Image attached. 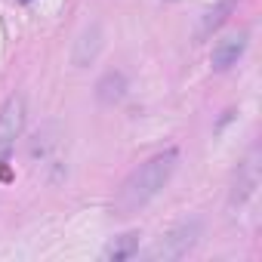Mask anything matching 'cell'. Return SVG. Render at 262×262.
Listing matches in <instances>:
<instances>
[{"instance_id": "obj_9", "label": "cell", "mask_w": 262, "mask_h": 262, "mask_svg": "<svg viewBox=\"0 0 262 262\" xmlns=\"http://www.w3.org/2000/svg\"><path fill=\"white\" fill-rule=\"evenodd\" d=\"M22 4H31V0H22Z\"/></svg>"}, {"instance_id": "obj_6", "label": "cell", "mask_w": 262, "mask_h": 262, "mask_svg": "<svg viewBox=\"0 0 262 262\" xmlns=\"http://www.w3.org/2000/svg\"><path fill=\"white\" fill-rule=\"evenodd\" d=\"M136 253H139V234L126 231V234L108 241V247L102 250V259L105 262H123V259H133Z\"/></svg>"}, {"instance_id": "obj_5", "label": "cell", "mask_w": 262, "mask_h": 262, "mask_svg": "<svg viewBox=\"0 0 262 262\" xmlns=\"http://www.w3.org/2000/svg\"><path fill=\"white\" fill-rule=\"evenodd\" d=\"M99 47H102V25L83 28V34H80L77 43H74V65H77V68H86V65L99 56Z\"/></svg>"}, {"instance_id": "obj_3", "label": "cell", "mask_w": 262, "mask_h": 262, "mask_svg": "<svg viewBox=\"0 0 262 262\" xmlns=\"http://www.w3.org/2000/svg\"><path fill=\"white\" fill-rule=\"evenodd\" d=\"M22 126H25V99L10 96L7 105L0 108V164L10 158L16 139L22 136Z\"/></svg>"}, {"instance_id": "obj_4", "label": "cell", "mask_w": 262, "mask_h": 262, "mask_svg": "<svg viewBox=\"0 0 262 262\" xmlns=\"http://www.w3.org/2000/svg\"><path fill=\"white\" fill-rule=\"evenodd\" d=\"M244 50H247V31L225 34L222 40H216V43H213L210 62H213V68H216V71H225V68H231V65L244 56Z\"/></svg>"}, {"instance_id": "obj_1", "label": "cell", "mask_w": 262, "mask_h": 262, "mask_svg": "<svg viewBox=\"0 0 262 262\" xmlns=\"http://www.w3.org/2000/svg\"><path fill=\"white\" fill-rule=\"evenodd\" d=\"M176 164H179V148H167V151H158L155 158H148L145 164H139L133 173L123 179V185L117 188V198H114V216H133L139 213L145 204H151L164 185L170 182V176L176 173Z\"/></svg>"}, {"instance_id": "obj_7", "label": "cell", "mask_w": 262, "mask_h": 262, "mask_svg": "<svg viewBox=\"0 0 262 262\" xmlns=\"http://www.w3.org/2000/svg\"><path fill=\"white\" fill-rule=\"evenodd\" d=\"M123 93H126V77H123L120 71H108V74L99 80V99H102L105 105L120 102Z\"/></svg>"}, {"instance_id": "obj_8", "label": "cell", "mask_w": 262, "mask_h": 262, "mask_svg": "<svg viewBox=\"0 0 262 262\" xmlns=\"http://www.w3.org/2000/svg\"><path fill=\"white\" fill-rule=\"evenodd\" d=\"M231 7H234V0H222V4H219L216 10H210V13L204 16V25H201V31H204V34H210L213 28H219V25L225 22V16L231 13Z\"/></svg>"}, {"instance_id": "obj_2", "label": "cell", "mask_w": 262, "mask_h": 262, "mask_svg": "<svg viewBox=\"0 0 262 262\" xmlns=\"http://www.w3.org/2000/svg\"><path fill=\"white\" fill-rule=\"evenodd\" d=\"M198 237H201V222L198 219H191V222H182V225H176L167 237H161L151 250H148V259H155V262H173V259H182V256H188V250L198 244Z\"/></svg>"}]
</instances>
